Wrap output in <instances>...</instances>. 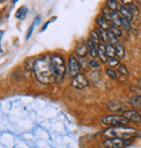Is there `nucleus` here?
Here are the masks:
<instances>
[{"label":"nucleus","instance_id":"19","mask_svg":"<svg viewBox=\"0 0 141 148\" xmlns=\"http://www.w3.org/2000/svg\"><path fill=\"white\" fill-rule=\"evenodd\" d=\"M98 34H99V37H100V39H101L102 41L109 43V34H108V30H104V29H102L101 27H99V28H98Z\"/></svg>","mask_w":141,"mask_h":148},{"label":"nucleus","instance_id":"33","mask_svg":"<svg viewBox=\"0 0 141 148\" xmlns=\"http://www.w3.org/2000/svg\"><path fill=\"white\" fill-rule=\"evenodd\" d=\"M49 24H50V21H48V22H47V23H46V24L44 25V27H42V30H45V29L47 28V26H48V25H49Z\"/></svg>","mask_w":141,"mask_h":148},{"label":"nucleus","instance_id":"8","mask_svg":"<svg viewBox=\"0 0 141 148\" xmlns=\"http://www.w3.org/2000/svg\"><path fill=\"white\" fill-rule=\"evenodd\" d=\"M88 79L86 78V76L85 75H82V74H78L77 76H75L73 77L72 79V82H70V86L75 88V89H77V90H82L84 88H86L88 86Z\"/></svg>","mask_w":141,"mask_h":148},{"label":"nucleus","instance_id":"24","mask_svg":"<svg viewBox=\"0 0 141 148\" xmlns=\"http://www.w3.org/2000/svg\"><path fill=\"white\" fill-rule=\"evenodd\" d=\"M90 40H92L95 45H100V37L97 30H91V32H90Z\"/></svg>","mask_w":141,"mask_h":148},{"label":"nucleus","instance_id":"21","mask_svg":"<svg viewBox=\"0 0 141 148\" xmlns=\"http://www.w3.org/2000/svg\"><path fill=\"white\" fill-rule=\"evenodd\" d=\"M106 64L111 67H118L120 66V58H108V61H106Z\"/></svg>","mask_w":141,"mask_h":148},{"label":"nucleus","instance_id":"28","mask_svg":"<svg viewBox=\"0 0 141 148\" xmlns=\"http://www.w3.org/2000/svg\"><path fill=\"white\" fill-rule=\"evenodd\" d=\"M106 74H108V76L110 77L111 79H113V80H115V79H117V74L115 73V70H113L112 68H106Z\"/></svg>","mask_w":141,"mask_h":148},{"label":"nucleus","instance_id":"2","mask_svg":"<svg viewBox=\"0 0 141 148\" xmlns=\"http://www.w3.org/2000/svg\"><path fill=\"white\" fill-rule=\"evenodd\" d=\"M103 135L111 137H120V138H131L137 135V131L133 127H128L126 125L123 127H112L103 132Z\"/></svg>","mask_w":141,"mask_h":148},{"label":"nucleus","instance_id":"22","mask_svg":"<svg viewBox=\"0 0 141 148\" xmlns=\"http://www.w3.org/2000/svg\"><path fill=\"white\" fill-rule=\"evenodd\" d=\"M108 34H109V43L108 45H117V43H118V38H117L113 33H111L110 30H108Z\"/></svg>","mask_w":141,"mask_h":148},{"label":"nucleus","instance_id":"23","mask_svg":"<svg viewBox=\"0 0 141 148\" xmlns=\"http://www.w3.org/2000/svg\"><path fill=\"white\" fill-rule=\"evenodd\" d=\"M130 103L133 104V106L141 108V95H135V96H133L130 99Z\"/></svg>","mask_w":141,"mask_h":148},{"label":"nucleus","instance_id":"5","mask_svg":"<svg viewBox=\"0 0 141 148\" xmlns=\"http://www.w3.org/2000/svg\"><path fill=\"white\" fill-rule=\"evenodd\" d=\"M131 143L130 138H120V137H111L103 142L105 148H125Z\"/></svg>","mask_w":141,"mask_h":148},{"label":"nucleus","instance_id":"25","mask_svg":"<svg viewBox=\"0 0 141 148\" xmlns=\"http://www.w3.org/2000/svg\"><path fill=\"white\" fill-rule=\"evenodd\" d=\"M126 7L128 8V10L130 11L133 16H137L138 14H139V9H138V7H136L133 3H129V4H127Z\"/></svg>","mask_w":141,"mask_h":148},{"label":"nucleus","instance_id":"34","mask_svg":"<svg viewBox=\"0 0 141 148\" xmlns=\"http://www.w3.org/2000/svg\"><path fill=\"white\" fill-rule=\"evenodd\" d=\"M140 84H141V81H140Z\"/></svg>","mask_w":141,"mask_h":148},{"label":"nucleus","instance_id":"20","mask_svg":"<svg viewBox=\"0 0 141 148\" xmlns=\"http://www.w3.org/2000/svg\"><path fill=\"white\" fill-rule=\"evenodd\" d=\"M115 50H116V58H125V49L124 47L120 43L115 45Z\"/></svg>","mask_w":141,"mask_h":148},{"label":"nucleus","instance_id":"29","mask_svg":"<svg viewBox=\"0 0 141 148\" xmlns=\"http://www.w3.org/2000/svg\"><path fill=\"white\" fill-rule=\"evenodd\" d=\"M117 70H118V73H120L122 75H128L129 74V71H128V69H127V67L126 66H124V65H120L118 67H117Z\"/></svg>","mask_w":141,"mask_h":148},{"label":"nucleus","instance_id":"32","mask_svg":"<svg viewBox=\"0 0 141 148\" xmlns=\"http://www.w3.org/2000/svg\"><path fill=\"white\" fill-rule=\"evenodd\" d=\"M120 1H122L123 3L126 4V5H127V4H129V3H131V0H120Z\"/></svg>","mask_w":141,"mask_h":148},{"label":"nucleus","instance_id":"6","mask_svg":"<svg viewBox=\"0 0 141 148\" xmlns=\"http://www.w3.org/2000/svg\"><path fill=\"white\" fill-rule=\"evenodd\" d=\"M102 15L106 17L112 24H115L118 27H122V15L118 14V12L112 11L109 8H103L102 9Z\"/></svg>","mask_w":141,"mask_h":148},{"label":"nucleus","instance_id":"30","mask_svg":"<svg viewBox=\"0 0 141 148\" xmlns=\"http://www.w3.org/2000/svg\"><path fill=\"white\" fill-rule=\"evenodd\" d=\"M88 65H89V67H91V68H98L100 66V64H99V62H97L95 60L91 58V60L88 62Z\"/></svg>","mask_w":141,"mask_h":148},{"label":"nucleus","instance_id":"3","mask_svg":"<svg viewBox=\"0 0 141 148\" xmlns=\"http://www.w3.org/2000/svg\"><path fill=\"white\" fill-rule=\"evenodd\" d=\"M50 58H51V64H52V68H53L55 80L60 81V80L63 79L64 75H65V71H66L64 58L60 54H55V53L50 54Z\"/></svg>","mask_w":141,"mask_h":148},{"label":"nucleus","instance_id":"9","mask_svg":"<svg viewBox=\"0 0 141 148\" xmlns=\"http://www.w3.org/2000/svg\"><path fill=\"white\" fill-rule=\"evenodd\" d=\"M95 22L97 24L99 25V27H101L104 30H110V27H111V22L109 21L106 17L102 15V14H99L95 17Z\"/></svg>","mask_w":141,"mask_h":148},{"label":"nucleus","instance_id":"14","mask_svg":"<svg viewBox=\"0 0 141 148\" xmlns=\"http://www.w3.org/2000/svg\"><path fill=\"white\" fill-rule=\"evenodd\" d=\"M76 53L78 54L79 56H82V58H85V55L88 53V48H87V45H85V43H78V45H76Z\"/></svg>","mask_w":141,"mask_h":148},{"label":"nucleus","instance_id":"17","mask_svg":"<svg viewBox=\"0 0 141 148\" xmlns=\"http://www.w3.org/2000/svg\"><path fill=\"white\" fill-rule=\"evenodd\" d=\"M118 12L120 13V15H122V16L125 17V18H127V20H129V21H131V20H133V16L131 15V13H130V11L128 10V8H127V7L122 5Z\"/></svg>","mask_w":141,"mask_h":148},{"label":"nucleus","instance_id":"15","mask_svg":"<svg viewBox=\"0 0 141 148\" xmlns=\"http://www.w3.org/2000/svg\"><path fill=\"white\" fill-rule=\"evenodd\" d=\"M120 7H122V4L118 1H116V0H106V8H109L110 10H112V11L118 12Z\"/></svg>","mask_w":141,"mask_h":148},{"label":"nucleus","instance_id":"16","mask_svg":"<svg viewBox=\"0 0 141 148\" xmlns=\"http://www.w3.org/2000/svg\"><path fill=\"white\" fill-rule=\"evenodd\" d=\"M27 13H28V9L26 5H22L21 8L19 9L15 13V17L19 18V20H24L26 15H27Z\"/></svg>","mask_w":141,"mask_h":148},{"label":"nucleus","instance_id":"4","mask_svg":"<svg viewBox=\"0 0 141 148\" xmlns=\"http://www.w3.org/2000/svg\"><path fill=\"white\" fill-rule=\"evenodd\" d=\"M101 122L104 125H110V127H123L129 123V120L125 116L113 115L101 118Z\"/></svg>","mask_w":141,"mask_h":148},{"label":"nucleus","instance_id":"18","mask_svg":"<svg viewBox=\"0 0 141 148\" xmlns=\"http://www.w3.org/2000/svg\"><path fill=\"white\" fill-rule=\"evenodd\" d=\"M105 50H106V55H108V58H116V50H115V45H105Z\"/></svg>","mask_w":141,"mask_h":148},{"label":"nucleus","instance_id":"10","mask_svg":"<svg viewBox=\"0 0 141 148\" xmlns=\"http://www.w3.org/2000/svg\"><path fill=\"white\" fill-rule=\"evenodd\" d=\"M108 108L110 111H112V112H123V111H126L125 110V105L118 102V101H112V102H110L108 104Z\"/></svg>","mask_w":141,"mask_h":148},{"label":"nucleus","instance_id":"27","mask_svg":"<svg viewBox=\"0 0 141 148\" xmlns=\"http://www.w3.org/2000/svg\"><path fill=\"white\" fill-rule=\"evenodd\" d=\"M122 27H124L126 30H130L131 29V25H130V21L122 16Z\"/></svg>","mask_w":141,"mask_h":148},{"label":"nucleus","instance_id":"1","mask_svg":"<svg viewBox=\"0 0 141 148\" xmlns=\"http://www.w3.org/2000/svg\"><path fill=\"white\" fill-rule=\"evenodd\" d=\"M33 71L36 79L42 84H50L55 81L50 54H46L34 62Z\"/></svg>","mask_w":141,"mask_h":148},{"label":"nucleus","instance_id":"13","mask_svg":"<svg viewBox=\"0 0 141 148\" xmlns=\"http://www.w3.org/2000/svg\"><path fill=\"white\" fill-rule=\"evenodd\" d=\"M98 56L101 60V62L106 63V61H108V55H106V50H105V45H104L100 43L98 45Z\"/></svg>","mask_w":141,"mask_h":148},{"label":"nucleus","instance_id":"11","mask_svg":"<svg viewBox=\"0 0 141 148\" xmlns=\"http://www.w3.org/2000/svg\"><path fill=\"white\" fill-rule=\"evenodd\" d=\"M123 116H125L129 121H133L136 123H141V116L136 110H126Z\"/></svg>","mask_w":141,"mask_h":148},{"label":"nucleus","instance_id":"7","mask_svg":"<svg viewBox=\"0 0 141 148\" xmlns=\"http://www.w3.org/2000/svg\"><path fill=\"white\" fill-rule=\"evenodd\" d=\"M67 70L68 75L72 77H75L79 74L80 71V65H79L78 60L75 58V55H70L68 58V63H67Z\"/></svg>","mask_w":141,"mask_h":148},{"label":"nucleus","instance_id":"12","mask_svg":"<svg viewBox=\"0 0 141 148\" xmlns=\"http://www.w3.org/2000/svg\"><path fill=\"white\" fill-rule=\"evenodd\" d=\"M86 45H87L88 53H89V55H90L92 58H95V56H98V47H95V42L89 39V40H87Z\"/></svg>","mask_w":141,"mask_h":148},{"label":"nucleus","instance_id":"26","mask_svg":"<svg viewBox=\"0 0 141 148\" xmlns=\"http://www.w3.org/2000/svg\"><path fill=\"white\" fill-rule=\"evenodd\" d=\"M110 32L111 33H113L115 36H116L117 38L118 37H120L122 36V32H120V27L118 26H116L115 24H112L111 23V27H110Z\"/></svg>","mask_w":141,"mask_h":148},{"label":"nucleus","instance_id":"31","mask_svg":"<svg viewBox=\"0 0 141 148\" xmlns=\"http://www.w3.org/2000/svg\"><path fill=\"white\" fill-rule=\"evenodd\" d=\"M34 25H35V22H34L33 24H32V26L29 27L28 32H27V35H26V39H29V38H30V35L33 34V30H34Z\"/></svg>","mask_w":141,"mask_h":148}]
</instances>
